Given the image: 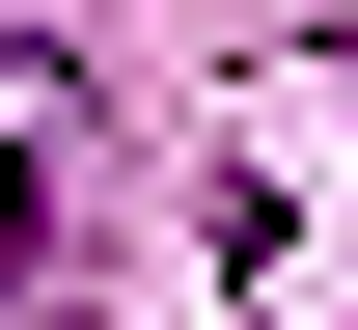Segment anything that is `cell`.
I'll return each instance as SVG.
<instances>
[{"label": "cell", "mask_w": 358, "mask_h": 330, "mask_svg": "<svg viewBox=\"0 0 358 330\" xmlns=\"http://www.w3.org/2000/svg\"><path fill=\"white\" fill-rule=\"evenodd\" d=\"M221 276H248V330H358V55L248 83V138H221Z\"/></svg>", "instance_id": "cell-1"}, {"label": "cell", "mask_w": 358, "mask_h": 330, "mask_svg": "<svg viewBox=\"0 0 358 330\" xmlns=\"http://www.w3.org/2000/svg\"><path fill=\"white\" fill-rule=\"evenodd\" d=\"M55 276H83V55L0 28V330H55Z\"/></svg>", "instance_id": "cell-2"}]
</instances>
